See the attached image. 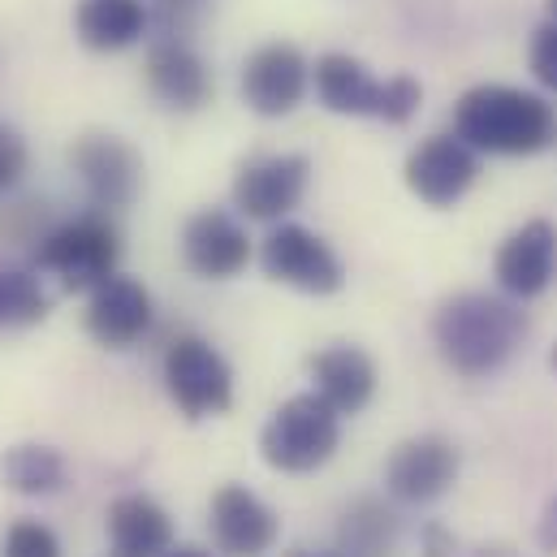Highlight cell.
<instances>
[{"mask_svg":"<svg viewBox=\"0 0 557 557\" xmlns=\"http://www.w3.org/2000/svg\"><path fill=\"white\" fill-rule=\"evenodd\" d=\"M528 329L532 324H528L519 298H510V294L502 298V294H484V289L454 294L432 315V342H436L441 359L467 381L502 372L528 342Z\"/></svg>","mask_w":557,"mask_h":557,"instance_id":"obj_1","label":"cell"},{"mask_svg":"<svg viewBox=\"0 0 557 557\" xmlns=\"http://www.w3.org/2000/svg\"><path fill=\"white\" fill-rule=\"evenodd\" d=\"M454 135L488 156H536L557 143L554 104L536 91L480 83L454 104Z\"/></svg>","mask_w":557,"mask_h":557,"instance_id":"obj_2","label":"cell"},{"mask_svg":"<svg viewBox=\"0 0 557 557\" xmlns=\"http://www.w3.org/2000/svg\"><path fill=\"white\" fill-rule=\"evenodd\" d=\"M315 96L337 117H376L389 126L411 122L423 104V87L407 74L372 78V70L350 52H324L311 65Z\"/></svg>","mask_w":557,"mask_h":557,"instance_id":"obj_3","label":"cell"},{"mask_svg":"<svg viewBox=\"0 0 557 557\" xmlns=\"http://www.w3.org/2000/svg\"><path fill=\"white\" fill-rule=\"evenodd\" d=\"M122 260V234L109 221V212H83L74 221H61L52 230H44V238L35 243V269L57 277L61 289L78 294V289H96L100 281L117 273Z\"/></svg>","mask_w":557,"mask_h":557,"instance_id":"obj_4","label":"cell"},{"mask_svg":"<svg viewBox=\"0 0 557 557\" xmlns=\"http://www.w3.org/2000/svg\"><path fill=\"white\" fill-rule=\"evenodd\" d=\"M342 445V416L311 389L281 403L260 432V454L281 475H311L320 471Z\"/></svg>","mask_w":557,"mask_h":557,"instance_id":"obj_5","label":"cell"},{"mask_svg":"<svg viewBox=\"0 0 557 557\" xmlns=\"http://www.w3.org/2000/svg\"><path fill=\"white\" fill-rule=\"evenodd\" d=\"M164 389H169V403L190 419H212L225 416L234 407V372L225 363V355L208 342V337H177L169 342L164 350Z\"/></svg>","mask_w":557,"mask_h":557,"instance_id":"obj_6","label":"cell"},{"mask_svg":"<svg viewBox=\"0 0 557 557\" xmlns=\"http://www.w3.org/2000/svg\"><path fill=\"white\" fill-rule=\"evenodd\" d=\"M260 264L273 281L289 285V289H302V294H337L346 285V269H342L337 251L315 230L294 225V221H281L264 238Z\"/></svg>","mask_w":557,"mask_h":557,"instance_id":"obj_7","label":"cell"},{"mask_svg":"<svg viewBox=\"0 0 557 557\" xmlns=\"http://www.w3.org/2000/svg\"><path fill=\"white\" fill-rule=\"evenodd\" d=\"M70 164L96 212H126L143 190V156L117 135H83L70 147Z\"/></svg>","mask_w":557,"mask_h":557,"instance_id":"obj_8","label":"cell"},{"mask_svg":"<svg viewBox=\"0 0 557 557\" xmlns=\"http://www.w3.org/2000/svg\"><path fill=\"white\" fill-rule=\"evenodd\" d=\"M458 467H462L458 445L441 432H423V436L394 445V454L385 462V488L403 506H428L454 488Z\"/></svg>","mask_w":557,"mask_h":557,"instance_id":"obj_9","label":"cell"},{"mask_svg":"<svg viewBox=\"0 0 557 557\" xmlns=\"http://www.w3.org/2000/svg\"><path fill=\"white\" fill-rule=\"evenodd\" d=\"M311 186V160L298 151L256 156L234 177V208L251 221H281L289 216Z\"/></svg>","mask_w":557,"mask_h":557,"instance_id":"obj_10","label":"cell"},{"mask_svg":"<svg viewBox=\"0 0 557 557\" xmlns=\"http://www.w3.org/2000/svg\"><path fill=\"white\" fill-rule=\"evenodd\" d=\"M307 87H311V65L285 39L256 48L243 65V100L260 117H289L307 100Z\"/></svg>","mask_w":557,"mask_h":557,"instance_id":"obj_11","label":"cell"},{"mask_svg":"<svg viewBox=\"0 0 557 557\" xmlns=\"http://www.w3.org/2000/svg\"><path fill=\"white\" fill-rule=\"evenodd\" d=\"M208 528H212V541L225 557H264L281 536L277 510L243 484H221L212 493Z\"/></svg>","mask_w":557,"mask_h":557,"instance_id":"obj_12","label":"cell"},{"mask_svg":"<svg viewBox=\"0 0 557 557\" xmlns=\"http://www.w3.org/2000/svg\"><path fill=\"white\" fill-rule=\"evenodd\" d=\"M407 186L428 208H454L480 173V160L458 135H432L407 156Z\"/></svg>","mask_w":557,"mask_h":557,"instance_id":"obj_13","label":"cell"},{"mask_svg":"<svg viewBox=\"0 0 557 557\" xmlns=\"http://www.w3.org/2000/svg\"><path fill=\"white\" fill-rule=\"evenodd\" d=\"M143 78H147V91H151L164 109H173V113H199V109L212 100V70H208V61L195 52L190 39L160 35V39L147 48Z\"/></svg>","mask_w":557,"mask_h":557,"instance_id":"obj_14","label":"cell"},{"mask_svg":"<svg viewBox=\"0 0 557 557\" xmlns=\"http://www.w3.org/2000/svg\"><path fill=\"white\" fill-rule=\"evenodd\" d=\"M182 264L203 281H230L251 264V238L225 208H203L182 230Z\"/></svg>","mask_w":557,"mask_h":557,"instance_id":"obj_15","label":"cell"},{"mask_svg":"<svg viewBox=\"0 0 557 557\" xmlns=\"http://www.w3.org/2000/svg\"><path fill=\"white\" fill-rule=\"evenodd\" d=\"M493 277L502 285V294L510 298H536L545 294L557 277V225L536 216L528 225H519L493 256Z\"/></svg>","mask_w":557,"mask_h":557,"instance_id":"obj_16","label":"cell"},{"mask_svg":"<svg viewBox=\"0 0 557 557\" xmlns=\"http://www.w3.org/2000/svg\"><path fill=\"white\" fill-rule=\"evenodd\" d=\"M83 324L104 350L139 346L147 337V329H151V294H147V285L135 277H122V273L100 281L91 289V298H87Z\"/></svg>","mask_w":557,"mask_h":557,"instance_id":"obj_17","label":"cell"},{"mask_svg":"<svg viewBox=\"0 0 557 557\" xmlns=\"http://www.w3.org/2000/svg\"><path fill=\"white\" fill-rule=\"evenodd\" d=\"M315 394L337 411V416H359L372 394H376V363L359 346H329L307 359Z\"/></svg>","mask_w":557,"mask_h":557,"instance_id":"obj_18","label":"cell"},{"mask_svg":"<svg viewBox=\"0 0 557 557\" xmlns=\"http://www.w3.org/2000/svg\"><path fill=\"white\" fill-rule=\"evenodd\" d=\"M113 557H164L173 549V519L147 493H126L109 506Z\"/></svg>","mask_w":557,"mask_h":557,"instance_id":"obj_19","label":"cell"},{"mask_svg":"<svg viewBox=\"0 0 557 557\" xmlns=\"http://www.w3.org/2000/svg\"><path fill=\"white\" fill-rule=\"evenodd\" d=\"M151 26L147 0H78L74 35L91 52H126Z\"/></svg>","mask_w":557,"mask_h":557,"instance_id":"obj_20","label":"cell"},{"mask_svg":"<svg viewBox=\"0 0 557 557\" xmlns=\"http://www.w3.org/2000/svg\"><path fill=\"white\" fill-rule=\"evenodd\" d=\"M398 545V515L376 502V497H359L346 506L342 523H337V554L342 557H389Z\"/></svg>","mask_w":557,"mask_h":557,"instance_id":"obj_21","label":"cell"},{"mask_svg":"<svg viewBox=\"0 0 557 557\" xmlns=\"http://www.w3.org/2000/svg\"><path fill=\"white\" fill-rule=\"evenodd\" d=\"M0 480H4V488L22 493V497H52L65 488V458L39 441L9 445L0 454Z\"/></svg>","mask_w":557,"mask_h":557,"instance_id":"obj_22","label":"cell"},{"mask_svg":"<svg viewBox=\"0 0 557 557\" xmlns=\"http://www.w3.org/2000/svg\"><path fill=\"white\" fill-rule=\"evenodd\" d=\"M52 311L48 289L26 269H0V333L4 329H30L44 324Z\"/></svg>","mask_w":557,"mask_h":557,"instance_id":"obj_23","label":"cell"},{"mask_svg":"<svg viewBox=\"0 0 557 557\" xmlns=\"http://www.w3.org/2000/svg\"><path fill=\"white\" fill-rule=\"evenodd\" d=\"M4 557H61V536L39 519H17L4 532Z\"/></svg>","mask_w":557,"mask_h":557,"instance_id":"obj_24","label":"cell"},{"mask_svg":"<svg viewBox=\"0 0 557 557\" xmlns=\"http://www.w3.org/2000/svg\"><path fill=\"white\" fill-rule=\"evenodd\" d=\"M26 164H30L26 139L9 122H0V199L17 190V182L26 177Z\"/></svg>","mask_w":557,"mask_h":557,"instance_id":"obj_25","label":"cell"},{"mask_svg":"<svg viewBox=\"0 0 557 557\" xmlns=\"http://www.w3.org/2000/svg\"><path fill=\"white\" fill-rule=\"evenodd\" d=\"M528 65H532V74L545 91H557V17L536 26L532 48H528Z\"/></svg>","mask_w":557,"mask_h":557,"instance_id":"obj_26","label":"cell"},{"mask_svg":"<svg viewBox=\"0 0 557 557\" xmlns=\"http://www.w3.org/2000/svg\"><path fill=\"white\" fill-rule=\"evenodd\" d=\"M454 554H458V536H454L449 528L428 523V528L419 532V557H454Z\"/></svg>","mask_w":557,"mask_h":557,"instance_id":"obj_27","label":"cell"},{"mask_svg":"<svg viewBox=\"0 0 557 557\" xmlns=\"http://www.w3.org/2000/svg\"><path fill=\"white\" fill-rule=\"evenodd\" d=\"M536 545H541L545 554L557 557V493L545 502V510H541V523H536Z\"/></svg>","mask_w":557,"mask_h":557,"instance_id":"obj_28","label":"cell"},{"mask_svg":"<svg viewBox=\"0 0 557 557\" xmlns=\"http://www.w3.org/2000/svg\"><path fill=\"white\" fill-rule=\"evenodd\" d=\"M471 557H519V554H515L510 545H484L480 554H471Z\"/></svg>","mask_w":557,"mask_h":557,"instance_id":"obj_29","label":"cell"},{"mask_svg":"<svg viewBox=\"0 0 557 557\" xmlns=\"http://www.w3.org/2000/svg\"><path fill=\"white\" fill-rule=\"evenodd\" d=\"M164 557H212L208 549H195V545H182V549H169Z\"/></svg>","mask_w":557,"mask_h":557,"instance_id":"obj_30","label":"cell"},{"mask_svg":"<svg viewBox=\"0 0 557 557\" xmlns=\"http://www.w3.org/2000/svg\"><path fill=\"white\" fill-rule=\"evenodd\" d=\"M549 363H554V372H557V346H554V355H549Z\"/></svg>","mask_w":557,"mask_h":557,"instance_id":"obj_31","label":"cell"},{"mask_svg":"<svg viewBox=\"0 0 557 557\" xmlns=\"http://www.w3.org/2000/svg\"><path fill=\"white\" fill-rule=\"evenodd\" d=\"M549 13H554V17H557V0H549Z\"/></svg>","mask_w":557,"mask_h":557,"instance_id":"obj_32","label":"cell"}]
</instances>
